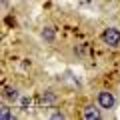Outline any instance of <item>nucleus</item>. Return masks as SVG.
<instances>
[{"mask_svg":"<svg viewBox=\"0 0 120 120\" xmlns=\"http://www.w3.org/2000/svg\"><path fill=\"white\" fill-rule=\"evenodd\" d=\"M54 102H56V94L54 92L48 90V92H42V94H40V104H42V106H52Z\"/></svg>","mask_w":120,"mask_h":120,"instance_id":"7ed1b4c3","label":"nucleus"},{"mask_svg":"<svg viewBox=\"0 0 120 120\" xmlns=\"http://www.w3.org/2000/svg\"><path fill=\"white\" fill-rule=\"evenodd\" d=\"M0 120H12V112H10V108L6 104L0 108Z\"/></svg>","mask_w":120,"mask_h":120,"instance_id":"0eeeda50","label":"nucleus"},{"mask_svg":"<svg viewBox=\"0 0 120 120\" xmlns=\"http://www.w3.org/2000/svg\"><path fill=\"white\" fill-rule=\"evenodd\" d=\"M42 38L46 40V42H54V30H52L50 26H46V28L42 30Z\"/></svg>","mask_w":120,"mask_h":120,"instance_id":"423d86ee","label":"nucleus"},{"mask_svg":"<svg viewBox=\"0 0 120 120\" xmlns=\"http://www.w3.org/2000/svg\"><path fill=\"white\" fill-rule=\"evenodd\" d=\"M102 42L106 44V46H112V48H116V46H120V30L118 28H114V26H110V28H106L102 32Z\"/></svg>","mask_w":120,"mask_h":120,"instance_id":"f257e3e1","label":"nucleus"},{"mask_svg":"<svg viewBox=\"0 0 120 120\" xmlns=\"http://www.w3.org/2000/svg\"><path fill=\"white\" fill-rule=\"evenodd\" d=\"M52 118H64V114H62V112H54V114H52Z\"/></svg>","mask_w":120,"mask_h":120,"instance_id":"1a4fd4ad","label":"nucleus"},{"mask_svg":"<svg viewBox=\"0 0 120 120\" xmlns=\"http://www.w3.org/2000/svg\"><path fill=\"white\" fill-rule=\"evenodd\" d=\"M4 98L8 100V102H16V100L20 98V92H18L16 88H12V86H6L4 88Z\"/></svg>","mask_w":120,"mask_h":120,"instance_id":"39448f33","label":"nucleus"},{"mask_svg":"<svg viewBox=\"0 0 120 120\" xmlns=\"http://www.w3.org/2000/svg\"><path fill=\"white\" fill-rule=\"evenodd\" d=\"M22 106H24V110H26V108L30 106V98H26V96H24V98H22Z\"/></svg>","mask_w":120,"mask_h":120,"instance_id":"6e6552de","label":"nucleus"},{"mask_svg":"<svg viewBox=\"0 0 120 120\" xmlns=\"http://www.w3.org/2000/svg\"><path fill=\"white\" fill-rule=\"evenodd\" d=\"M84 2H92V0H84Z\"/></svg>","mask_w":120,"mask_h":120,"instance_id":"9d476101","label":"nucleus"},{"mask_svg":"<svg viewBox=\"0 0 120 120\" xmlns=\"http://www.w3.org/2000/svg\"><path fill=\"white\" fill-rule=\"evenodd\" d=\"M82 116H84V120H98L100 112H98V108H94V106H86L84 112H82Z\"/></svg>","mask_w":120,"mask_h":120,"instance_id":"20e7f679","label":"nucleus"},{"mask_svg":"<svg viewBox=\"0 0 120 120\" xmlns=\"http://www.w3.org/2000/svg\"><path fill=\"white\" fill-rule=\"evenodd\" d=\"M98 106L104 108V110H114V106H116L114 94L108 92V90H100L98 92Z\"/></svg>","mask_w":120,"mask_h":120,"instance_id":"f03ea898","label":"nucleus"}]
</instances>
